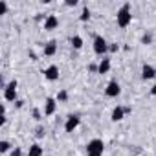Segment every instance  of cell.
Returning a JSON list of instances; mask_svg holds the SVG:
<instances>
[{
    "instance_id": "1",
    "label": "cell",
    "mask_w": 156,
    "mask_h": 156,
    "mask_svg": "<svg viewBox=\"0 0 156 156\" xmlns=\"http://www.w3.org/2000/svg\"><path fill=\"white\" fill-rule=\"evenodd\" d=\"M116 22H118L119 28H127V26L132 22V11H130V4H129V2H125V4L118 9Z\"/></svg>"
},
{
    "instance_id": "2",
    "label": "cell",
    "mask_w": 156,
    "mask_h": 156,
    "mask_svg": "<svg viewBox=\"0 0 156 156\" xmlns=\"http://www.w3.org/2000/svg\"><path fill=\"white\" fill-rule=\"evenodd\" d=\"M103 151H105V143L99 138L90 140L87 145V156H103Z\"/></svg>"
},
{
    "instance_id": "3",
    "label": "cell",
    "mask_w": 156,
    "mask_h": 156,
    "mask_svg": "<svg viewBox=\"0 0 156 156\" xmlns=\"http://www.w3.org/2000/svg\"><path fill=\"white\" fill-rule=\"evenodd\" d=\"M94 53L101 55V57H105L108 53V42L105 41V37H101V35L94 37Z\"/></svg>"
},
{
    "instance_id": "4",
    "label": "cell",
    "mask_w": 156,
    "mask_h": 156,
    "mask_svg": "<svg viewBox=\"0 0 156 156\" xmlns=\"http://www.w3.org/2000/svg\"><path fill=\"white\" fill-rule=\"evenodd\" d=\"M17 87H19V83H17V79H13V81H9L6 87H4V99L6 101H17Z\"/></svg>"
},
{
    "instance_id": "5",
    "label": "cell",
    "mask_w": 156,
    "mask_h": 156,
    "mask_svg": "<svg viewBox=\"0 0 156 156\" xmlns=\"http://www.w3.org/2000/svg\"><path fill=\"white\" fill-rule=\"evenodd\" d=\"M79 123H81L79 114H70V116L66 118V121H64V130H66V132H73L77 127H79Z\"/></svg>"
},
{
    "instance_id": "6",
    "label": "cell",
    "mask_w": 156,
    "mask_h": 156,
    "mask_svg": "<svg viewBox=\"0 0 156 156\" xmlns=\"http://www.w3.org/2000/svg\"><path fill=\"white\" fill-rule=\"evenodd\" d=\"M121 94V85L116 81V79H112L108 85H107V88H105V96L107 98H118Z\"/></svg>"
},
{
    "instance_id": "7",
    "label": "cell",
    "mask_w": 156,
    "mask_h": 156,
    "mask_svg": "<svg viewBox=\"0 0 156 156\" xmlns=\"http://www.w3.org/2000/svg\"><path fill=\"white\" fill-rule=\"evenodd\" d=\"M59 66L57 64H50L46 70H44V77H46V79L48 81H57L59 79Z\"/></svg>"
},
{
    "instance_id": "8",
    "label": "cell",
    "mask_w": 156,
    "mask_h": 156,
    "mask_svg": "<svg viewBox=\"0 0 156 156\" xmlns=\"http://www.w3.org/2000/svg\"><path fill=\"white\" fill-rule=\"evenodd\" d=\"M57 110V99L55 98H48L44 101V116H53Z\"/></svg>"
},
{
    "instance_id": "9",
    "label": "cell",
    "mask_w": 156,
    "mask_h": 156,
    "mask_svg": "<svg viewBox=\"0 0 156 156\" xmlns=\"http://www.w3.org/2000/svg\"><path fill=\"white\" fill-rule=\"evenodd\" d=\"M152 77H156V68L151 64H143L141 66V79L147 81V79H152Z\"/></svg>"
},
{
    "instance_id": "10",
    "label": "cell",
    "mask_w": 156,
    "mask_h": 156,
    "mask_svg": "<svg viewBox=\"0 0 156 156\" xmlns=\"http://www.w3.org/2000/svg\"><path fill=\"white\" fill-rule=\"evenodd\" d=\"M59 26V19L55 15H46V20H44V30L46 31H51Z\"/></svg>"
},
{
    "instance_id": "11",
    "label": "cell",
    "mask_w": 156,
    "mask_h": 156,
    "mask_svg": "<svg viewBox=\"0 0 156 156\" xmlns=\"http://www.w3.org/2000/svg\"><path fill=\"white\" fill-rule=\"evenodd\" d=\"M125 118V107H121V105H118V107H114L112 108V114H110V119L112 121H121Z\"/></svg>"
},
{
    "instance_id": "12",
    "label": "cell",
    "mask_w": 156,
    "mask_h": 156,
    "mask_svg": "<svg viewBox=\"0 0 156 156\" xmlns=\"http://www.w3.org/2000/svg\"><path fill=\"white\" fill-rule=\"evenodd\" d=\"M55 53H57V42H55V41L46 42V44H44V55H46V57H53Z\"/></svg>"
},
{
    "instance_id": "13",
    "label": "cell",
    "mask_w": 156,
    "mask_h": 156,
    "mask_svg": "<svg viewBox=\"0 0 156 156\" xmlns=\"http://www.w3.org/2000/svg\"><path fill=\"white\" fill-rule=\"evenodd\" d=\"M28 156H44V149H42L39 143H33V145H30V149H28Z\"/></svg>"
},
{
    "instance_id": "14",
    "label": "cell",
    "mask_w": 156,
    "mask_h": 156,
    "mask_svg": "<svg viewBox=\"0 0 156 156\" xmlns=\"http://www.w3.org/2000/svg\"><path fill=\"white\" fill-rule=\"evenodd\" d=\"M98 64H99V72H98V73H108V70H110V59H108L107 55H105Z\"/></svg>"
},
{
    "instance_id": "15",
    "label": "cell",
    "mask_w": 156,
    "mask_h": 156,
    "mask_svg": "<svg viewBox=\"0 0 156 156\" xmlns=\"http://www.w3.org/2000/svg\"><path fill=\"white\" fill-rule=\"evenodd\" d=\"M70 44H72V48H73V50H81L85 42H83V37H79V35H73V37L70 39Z\"/></svg>"
},
{
    "instance_id": "16",
    "label": "cell",
    "mask_w": 156,
    "mask_h": 156,
    "mask_svg": "<svg viewBox=\"0 0 156 156\" xmlns=\"http://www.w3.org/2000/svg\"><path fill=\"white\" fill-rule=\"evenodd\" d=\"M79 20L81 22H88L90 20V9H88V6H83V11L79 15Z\"/></svg>"
},
{
    "instance_id": "17",
    "label": "cell",
    "mask_w": 156,
    "mask_h": 156,
    "mask_svg": "<svg viewBox=\"0 0 156 156\" xmlns=\"http://www.w3.org/2000/svg\"><path fill=\"white\" fill-rule=\"evenodd\" d=\"M55 99H57V103H66L68 101V92L66 90H59L57 96H55Z\"/></svg>"
},
{
    "instance_id": "18",
    "label": "cell",
    "mask_w": 156,
    "mask_h": 156,
    "mask_svg": "<svg viewBox=\"0 0 156 156\" xmlns=\"http://www.w3.org/2000/svg\"><path fill=\"white\" fill-rule=\"evenodd\" d=\"M9 149H11V143H9L8 140H2V141H0V152H2V154L8 152Z\"/></svg>"
},
{
    "instance_id": "19",
    "label": "cell",
    "mask_w": 156,
    "mask_h": 156,
    "mask_svg": "<svg viewBox=\"0 0 156 156\" xmlns=\"http://www.w3.org/2000/svg\"><path fill=\"white\" fill-rule=\"evenodd\" d=\"M151 42H152V33H151V31L143 33V35H141V44H151Z\"/></svg>"
},
{
    "instance_id": "20",
    "label": "cell",
    "mask_w": 156,
    "mask_h": 156,
    "mask_svg": "<svg viewBox=\"0 0 156 156\" xmlns=\"http://www.w3.org/2000/svg\"><path fill=\"white\" fill-rule=\"evenodd\" d=\"M31 116H33V119H35V121H41V119H42V112H41L39 108H33Z\"/></svg>"
},
{
    "instance_id": "21",
    "label": "cell",
    "mask_w": 156,
    "mask_h": 156,
    "mask_svg": "<svg viewBox=\"0 0 156 156\" xmlns=\"http://www.w3.org/2000/svg\"><path fill=\"white\" fill-rule=\"evenodd\" d=\"M11 156H28V152H24L20 147H15V149H13V152H11Z\"/></svg>"
},
{
    "instance_id": "22",
    "label": "cell",
    "mask_w": 156,
    "mask_h": 156,
    "mask_svg": "<svg viewBox=\"0 0 156 156\" xmlns=\"http://www.w3.org/2000/svg\"><path fill=\"white\" fill-rule=\"evenodd\" d=\"M88 72H90V73H98V72H99V64L90 62V64H88Z\"/></svg>"
},
{
    "instance_id": "23",
    "label": "cell",
    "mask_w": 156,
    "mask_h": 156,
    "mask_svg": "<svg viewBox=\"0 0 156 156\" xmlns=\"http://www.w3.org/2000/svg\"><path fill=\"white\" fill-rule=\"evenodd\" d=\"M108 51H110V53H116V51H119V44H118V42H112V44H108Z\"/></svg>"
},
{
    "instance_id": "24",
    "label": "cell",
    "mask_w": 156,
    "mask_h": 156,
    "mask_svg": "<svg viewBox=\"0 0 156 156\" xmlns=\"http://www.w3.org/2000/svg\"><path fill=\"white\" fill-rule=\"evenodd\" d=\"M35 136H37V138H44V127H42V125H39V127H37Z\"/></svg>"
},
{
    "instance_id": "25",
    "label": "cell",
    "mask_w": 156,
    "mask_h": 156,
    "mask_svg": "<svg viewBox=\"0 0 156 156\" xmlns=\"http://www.w3.org/2000/svg\"><path fill=\"white\" fill-rule=\"evenodd\" d=\"M6 11H8V4L4 0H0V15H6Z\"/></svg>"
},
{
    "instance_id": "26",
    "label": "cell",
    "mask_w": 156,
    "mask_h": 156,
    "mask_svg": "<svg viewBox=\"0 0 156 156\" xmlns=\"http://www.w3.org/2000/svg\"><path fill=\"white\" fill-rule=\"evenodd\" d=\"M15 107H17V108H22V107H24V101H22V99H17V101H15Z\"/></svg>"
},
{
    "instance_id": "27",
    "label": "cell",
    "mask_w": 156,
    "mask_h": 156,
    "mask_svg": "<svg viewBox=\"0 0 156 156\" xmlns=\"http://www.w3.org/2000/svg\"><path fill=\"white\" fill-rule=\"evenodd\" d=\"M66 6H68V8H73V6H77V0H68V2H66Z\"/></svg>"
},
{
    "instance_id": "28",
    "label": "cell",
    "mask_w": 156,
    "mask_h": 156,
    "mask_svg": "<svg viewBox=\"0 0 156 156\" xmlns=\"http://www.w3.org/2000/svg\"><path fill=\"white\" fill-rule=\"evenodd\" d=\"M35 20H37V22H41V20H46V17H44V15H41V13H39V15H37V17H35Z\"/></svg>"
},
{
    "instance_id": "29",
    "label": "cell",
    "mask_w": 156,
    "mask_h": 156,
    "mask_svg": "<svg viewBox=\"0 0 156 156\" xmlns=\"http://www.w3.org/2000/svg\"><path fill=\"white\" fill-rule=\"evenodd\" d=\"M151 94H152V96H154V98H156V83H154V87H152V88H151Z\"/></svg>"
}]
</instances>
